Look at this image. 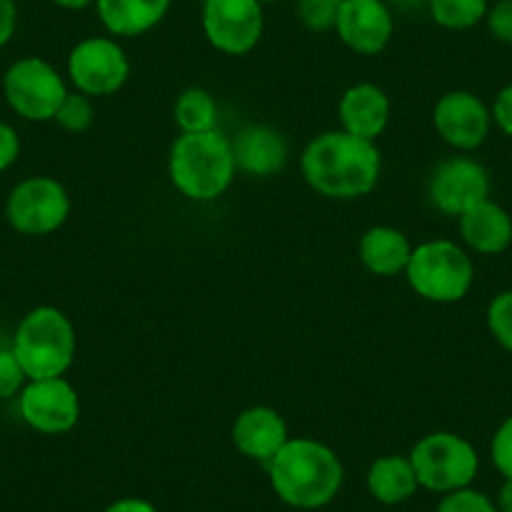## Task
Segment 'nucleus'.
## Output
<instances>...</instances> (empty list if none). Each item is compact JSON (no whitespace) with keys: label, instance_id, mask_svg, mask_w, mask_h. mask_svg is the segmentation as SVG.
<instances>
[{"label":"nucleus","instance_id":"obj_36","mask_svg":"<svg viewBox=\"0 0 512 512\" xmlns=\"http://www.w3.org/2000/svg\"><path fill=\"white\" fill-rule=\"evenodd\" d=\"M53 3L61 8H66V11H83V8L93 6L96 0H53Z\"/></svg>","mask_w":512,"mask_h":512},{"label":"nucleus","instance_id":"obj_34","mask_svg":"<svg viewBox=\"0 0 512 512\" xmlns=\"http://www.w3.org/2000/svg\"><path fill=\"white\" fill-rule=\"evenodd\" d=\"M106 512H159L149 500H141V497H123V500L111 502L106 507Z\"/></svg>","mask_w":512,"mask_h":512},{"label":"nucleus","instance_id":"obj_4","mask_svg":"<svg viewBox=\"0 0 512 512\" xmlns=\"http://www.w3.org/2000/svg\"><path fill=\"white\" fill-rule=\"evenodd\" d=\"M13 354L28 379L63 377L76 357V329L56 307H36L21 319Z\"/></svg>","mask_w":512,"mask_h":512},{"label":"nucleus","instance_id":"obj_17","mask_svg":"<svg viewBox=\"0 0 512 512\" xmlns=\"http://www.w3.org/2000/svg\"><path fill=\"white\" fill-rule=\"evenodd\" d=\"M339 121L347 134L377 141L390 123V98L374 83H357L339 101Z\"/></svg>","mask_w":512,"mask_h":512},{"label":"nucleus","instance_id":"obj_19","mask_svg":"<svg viewBox=\"0 0 512 512\" xmlns=\"http://www.w3.org/2000/svg\"><path fill=\"white\" fill-rule=\"evenodd\" d=\"M171 8V0H96L103 28L111 36L136 38L159 26Z\"/></svg>","mask_w":512,"mask_h":512},{"label":"nucleus","instance_id":"obj_11","mask_svg":"<svg viewBox=\"0 0 512 512\" xmlns=\"http://www.w3.org/2000/svg\"><path fill=\"white\" fill-rule=\"evenodd\" d=\"M18 412L31 430L41 435H63L81 417V400L68 379H28L18 395Z\"/></svg>","mask_w":512,"mask_h":512},{"label":"nucleus","instance_id":"obj_25","mask_svg":"<svg viewBox=\"0 0 512 512\" xmlns=\"http://www.w3.org/2000/svg\"><path fill=\"white\" fill-rule=\"evenodd\" d=\"M342 0H297V16L304 28L314 33L332 31L337 26Z\"/></svg>","mask_w":512,"mask_h":512},{"label":"nucleus","instance_id":"obj_9","mask_svg":"<svg viewBox=\"0 0 512 512\" xmlns=\"http://www.w3.org/2000/svg\"><path fill=\"white\" fill-rule=\"evenodd\" d=\"M204 36L226 56H246L262 41L264 11L259 0H204Z\"/></svg>","mask_w":512,"mask_h":512},{"label":"nucleus","instance_id":"obj_29","mask_svg":"<svg viewBox=\"0 0 512 512\" xmlns=\"http://www.w3.org/2000/svg\"><path fill=\"white\" fill-rule=\"evenodd\" d=\"M490 455L497 472H500L505 480H512V415L507 417V420L497 427L495 435H492Z\"/></svg>","mask_w":512,"mask_h":512},{"label":"nucleus","instance_id":"obj_22","mask_svg":"<svg viewBox=\"0 0 512 512\" xmlns=\"http://www.w3.org/2000/svg\"><path fill=\"white\" fill-rule=\"evenodd\" d=\"M174 121L181 134H204L214 131L219 121V108L214 96L204 88H186L174 103Z\"/></svg>","mask_w":512,"mask_h":512},{"label":"nucleus","instance_id":"obj_31","mask_svg":"<svg viewBox=\"0 0 512 512\" xmlns=\"http://www.w3.org/2000/svg\"><path fill=\"white\" fill-rule=\"evenodd\" d=\"M21 156V136L11 123L0 121V171H8Z\"/></svg>","mask_w":512,"mask_h":512},{"label":"nucleus","instance_id":"obj_14","mask_svg":"<svg viewBox=\"0 0 512 512\" xmlns=\"http://www.w3.org/2000/svg\"><path fill=\"white\" fill-rule=\"evenodd\" d=\"M334 31L359 56H377L390 46L395 16L384 0H342Z\"/></svg>","mask_w":512,"mask_h":512},{"label":"nucleus","instance_id":"obj_32","mask_svg":"<svg viewBox=\"0 0 512 512\" xmlns=\"http://www.w3.org/2000/svg\"><path fill=\"white\" fill-rule=\"evenodd\" d=\"M490 116L492 121L497 123V128H500L502 134L512 139V83L497 93L495 103H492L490 108Z\"/></svg>","mask_w":512,"mask_h":512},{"label":"nucleus","instance_id":"obj_28","mask_svg":"<svg viewBox=\"0 0 512 512\" xmlns=\"http://www.w3.org/2000/svg\"><path fill=\"white\" fill-rule=\"evenodd\" d=\"M28 377L13 349H0V402L21 395Z\"/></svg>","mask_w":512,"mask_h":512},{"label":"nucleus","instance_id":"obj_20","mask_svg":"<svg viewBox=\"0 0 512 512\" xmlns=\"http://www.w3.org/2000/svg\"><path fill=\"white\" fill-rule=\"evenodd\" d=\"M412 246L395 226H372L359 239V259L377 277H397L407 269Z\"/></svg>","mask_w":512,"mask_h":512},{"label":"nucleus","instance_id":"obj_33","mask_svg":"<svg viewBox=\"0 0 512 512\" xmlns=\"http://www.w3.org/2000/svg\"><path fill=\"white\" fill-rule=\"evenodd\" d=\"M18 26V6L16 0H0V48L11 43Z\"/></svg>","mask_w":512,"mask_h":512},{"label":"nucleus","instance_id":"obj_12","mask_svg":"<svg viewBox=\"0 0 512 512\" xmlns=\"http://www.w3.org/2000/svg\"><path fill=\"white\" fill-rule=\"evenodd\" d=\"M427 194L437 211L447 216H462L475 204L490 199V176L480 161L452 156L432 171Z\"/></svg>","mask_w":512,"mask_h":512},{"label":"nucleus","instance_id":"obj_16","mask_svg":"<svg viewBox=\"0 0 512 512\" xmlns=\"http://www.w3.org/2000/svg\"><path fill=\"white\" fill-rule=\"evenodd\" d=\"M231 440L241 455L259 460L264 465L289 442V430L284 417L272 407H249L236 417L231 427Z\"/></svg>","mask_w":512,"mask_h":512},{"label":"nucleus","instance_id":"obj_3","mask_svg":"<svg viewBox=\"0 0 512 512\" xmlns=\"http://www.w3.org/2000/svg\"><path fill=\"white\" fill-rule=\"evenodd\" d=\"M169 176L181 196L214 201L229 191L236 176L231 139L219 128L204 134H181L169 154Z\"/></svg>","mask_w":512,"mask_h":512},{"label":"nucleus","instance_id":"obj_38","mask_svg":"<svg viewBox=\"0 0 512 512\" xmlns=\"http://www.w3.org/2000/svg\"><path fill=\"white\" fill-rule=\"evenodd\" d=\"M259 3H272V0H259Z\"/></svg>","mask_w":512,"mask_h":512},{"label":"nucleus","instance_id":"obj_24","mask_svg":"<svg viewBox=\"0 0 512 512\" xmlns=\"http://www.w3.org/2000/svg\"><path fill=\"white\" fill-rule=\"evenodd\" d=\"M53 121L61 128L71 131V134H83L96 121V108H93L91 96L81 91H68V96L63 98L61 108L56 111V118Z\"/></svg>","mask_w":512,"mask_h":512},{"label":"nucleus","instance_id":"obj_6","mask_svg":"<svg viewBox=\"0 0 512 512\" xmlns=\"http://www.w3.org/2000/svg\"><path fill=\"white\" fill-rule=\"evenodd\" d=\"M420 487L432 492H455L470 487L480 470V457L465 437L455 432H430L410 452Z\"/></svg>","mask_w":512,"mask_h":512},{"label":"nucleus","instance_id":"obj_10","mask_svg":"<svg viewBox=\"0 0 512 512\" xmlns=\"http://www.w3.org/2000/svg\"><path fill=\"white\" fill-rule=\"evenodd\" d=\"M131 63L113 38L93 36L68 53V78L86 96H111L128 81Z\"/></svg>","mask_w":512,"mask_h":512},{"label":"nucleus","instance_id":"obj_37","mask_svg":"<svg viewBox=\"0 0 512 512\" xmlns=\"http://www.w3.org/2000/svg\"><path fill=\"white\" fill-rule=\"evenodd\" d=\"M395 3L402 8H415L420 6V3H427V0H395Z\"/></svg>","mask_w":512,"mask_h":512},{"label":"nucleus","instance_id":"obj_13","mask_svg":"<svg viewBox=\"0 0 512 512\" xmlns=\"http://www.w3.org/2000/svg\"><path fill=\"white\" fill-rule=\"evenodd\" d=\"M432 123L445 144L457 151H475L490 136V108L470 91H450L437 101Z\"/></svg>","mask_w":512,"mask_h":512},{"label":"nucleus","instance_id":"obj_30","mask_svg":"<svg viewBox=\"0 0 512 512\" xmlns=\"http://www.w3.org/2000/svg\"><path fill=\"white\" fill-rule=\"evenodd\" d=\"M487 28L502 43H512V0H497L487 8Z\"/></svg>","mask_w":512,"mask_h":512},{"label":"nucleus","instance_id":"obj_27","mask_svg":"<svg viewBox=\"0 0 512 512\" xmlns=\"http://www.w3.org/2000/svg\"><path fill=\"white\" fill-rule=\"evenodd\" d=\"M437 512H497V507L482 492L472 490V487H462V490L447 492L440 505H437Z\"/></svg>","mask_w":512,"mask_h":512},{"label":"nucleus","instance_id":"obj_2","mask_svg":"<svg viewBox=\"0 0 512 512\" xmlns=\"http://www.w3.org/2000/svg\"><path fill=\"white\" fill-rule=\"evenodd\" d=\"M267 467L279 500L299 510L329 505L342 490L344 467L337 452L309 437H289Z\"/></svg>","mask_w":512,"mask_h":512},{"label":"nucleus","instance_id":"obj_1","mask_svg":"<svg viewBox=\"0 0 512 512\" xmlns=\"http://www.w3.org/2000/svg\"><path fill=\"white\" fill-rule=\"evenodd\" d=\"M382 156L374 141L347 131H327L307 144L302 176L327 199H359L377 186Z\"/></svg>","mask_w":512,"mask_h":512},{"label":"nucleus","instance_id":"obj_23","mask_svg":"<svg viewBox=\"0 0 512 512\" xmlns=\"http://www.w3.org/2000/svg\"><path fill=\"white\" fill-rule=\"evenodd\" d=\"M430 16L447 31H465L487 16L490 0H427Z\"/></svg>","mask_w":512,"mask_h":512},{"label":"nucleus","instance_id":"obj_5","mask_svg":"<svg viewBox=\"0 0 512 512\" xmlns=\"http://www.w3.org/2000/svg\"><path fill=\"white\" fill-rule=\"evenodd\" d=\"M405 277L417 297L437 304H452L467 297L475 282V264L455 241L435 239L412 249Z\"/></svg>","mask_w":512,"mask_h":512},{"label":"nucleus","instance_id":"obj_35","mask_svg":"<svg viewBox=\"0 0 512 512\" xmlns=\"http://www.w3.org/2000/svg\"><path fill=\"white\" fill-rule=\"evenodd\" d=\"M497 507H500V512H512V480H505V485L500 487Z\"/></svg>","mask_w":512,"mask_h":512},{"label":"nucleus","instance_id":"obj_15","mask_svg":"<svg viewBox=\"0 0 512 512\" xmlns=\"http://www.w3.org/2000/svg\"><path fill=\"white\" fill-rule=\"evenodd\" d=\"M231 149H234L236 171L259 176V179L279 174L289 159L287 139L277 128L264 126V123H251L241 128L236 139H231Z\"/></svg>","mask_w":512,"mask_h":512},{"label":"nucleus","instance_id":"obj_26","mask_svg":"<svg viewBox=\"0 0 512 512\" xmlns=\"http://www.w3.org/2000/svg\"><path fill=\"white\" fill-rule=\"evenodd\" d=\"M487 327H490V334L497 339V344L512 352V289L497 294L490 302V307H487Z\"/></svg>","mask_w":512,"mask_h":512},{"label":"nucleus","instance_id":"obj_8","mask_svg":"<svg viewBox=\"0 0 512 512\" xmlns=\"http://www.w3.org/2000/svg\"><path fill=\"white\" fill-rule=\"evenodd\" d=\"M71 214V196L51 176L18 181L6 199V219L18 234L48 236L61 229Z\"/></svg>","mask_w":512,"mask_h":512},{"label":"nucleus","instance_id":"obj_7","mask_svg":"<svg viewBox=\"0 0 512 512\" xmlns=\"http://www.w3.org/2000/svg\"><path fill=\"white\" fill-rule=\"evenodd\" d=\"M3 96L16 116L43 123L56 118L68 88L53 63L26 56L13 63L3 76Z\"/></svg>","mask_w":512,"mask_h":512},{"label":"nucleus","instance_id":"obj_18","mask_svg":"<svg viewBox=\"0 0 512 512\" xmlns=\"http://www.w3.org/2000/svg\"><path fill=\"white\" fill-rule=\"evenodd\" d=\"M457 219L462 241L477 254H500L512 244V219L495 201H480Z\"/></svg>","mask_w":512,"mask_h":512},{"label":"nucleus","instance_id":"obj_21","mask_svg":"<svg viewBox=\"0 0 512 512\" xmlns=\"http://www.w3.org/2000/svg\"><path fill=\"white\" fill-rule=\"evenodd\" d=\"M417 472L410 457L384 455L372 462L367 472V490L384 505H400L417 492Z\"/></svg>","mask_w":512,"mask_h":512}]
</instances>
